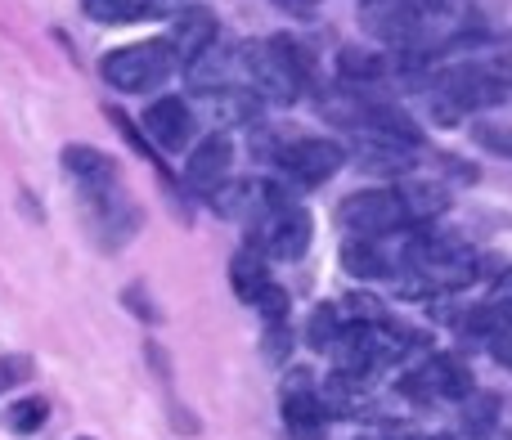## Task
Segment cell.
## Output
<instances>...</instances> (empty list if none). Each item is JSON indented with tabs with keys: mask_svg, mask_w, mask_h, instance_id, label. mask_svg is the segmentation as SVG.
<instances>
[{
	"mask_svg": "<svg viewBox=\"0 0 512 440\" xmlns=\"http://www.w3.org/2000/svg\"><path fill=\"white\" fill-rule=\"evenodd\" d=\"M239 72L243 86L256 99L270 104H297L315 86V54L297 36H270V41L239 45Z\"/></svg>",
	"mask_w": 512,
	"mask_h": 440,
	"instance_id": "cell-1",
	"label": "cell"
},
{
	"mask_svg": "<svg viewBox=\"0 0 512 440\" xmlns=\"http://www.w3.org/2000/svg\"><path fill=\"white\" fill-rule=\"evenodd\" d=\"M333 351H337V373L364 382V378L387 373L391 364L409 351V333L391 324L387 315L382 319H342V333H337Z\"/></svg>",
	"mask_w": 512,
	"mask_h": 440,
	"instance_id": "cell-2",
	"label": "cell"
},
{
	"mask_svg": "<svg viewBox=\"0 0 512 440\" xmlns=\"http://www.w3.org/2000/svg\"><path fill=\"white\" fill-rule=\"evenodd\" d=\"M243 229H248V247L261 261H297L310 247L315 220H310V212L301 203H292L283 189H274Z\"/></svg>",
	"mask_w": 512,
	"mask_h": 440,
	"instance_id": "cell-3",
	"label": "cell"
},
{
	"mask_svg": "<svg viewBox=\"0 0 512 440\" xmlns=\"http://www.w3.org/2000/svg\"><path fill=\"white\" fill-rule=\"evenodd\" d=\"M427 90H432V104H436V117H441V122L499 108L504 104V95H508V90L499 86L486 68H481V63H454V68H445Z\"/></svg>",
	"mask_w": 512,
	"mask_h": 440,
	"instance_id": "cell-4",
	"label": "cell"
},
{
	"mask_svg": "<svg viewBox=\"0 0 512 440\" xmlns=\"http://www.w3.org/2000/svg\"><path fill=\"white\" fill-rule=\"evenodd\" d=\"M104 81L122 95H144V90H158L162 81L176 72V54H171L167 41H135V45H122V50L104 54L99 63Z\"/></svg>",
	"mask_w": 512,
	"mask_h": 440,
	"instance_id": "cell-5",
	"label": "cell"
},
{
	"mask_svg": "<svg viewBox=\"0 0 512 440\" xmlns=\"http://www.w3.org/2000/svg\"><path fill=\"white\" fill-rule=\"evenodd\" d=\"M274 167L301 189H315L324 180H333L346 167V149L324 135H283V144L274 149Z\"/></svg>",
	"mask_w": 512,
	"mask_h": 440,
	"instance_id": "cell-6",
	"label": "cell"
},
{
	"mask_svg": "<svg viewBox=\"0 0 512 440\" xmlns=\"http://www.w3.org/2000/svg\"><path fill=\"white\" fill-rule=\"evenodd\" d=\"M81 203H86V216H90V229H95V238L108 247V252H117V247H126L135 234H140V203L131 198V189L117 180V185L108 189H95V194H81Z\"/></svg>",
	"mask_w": 512,
	"mask_h": 440,
	"instance_id": "cell-7",
	"label": "cell"
},
{
	"mask_svg": "<svg viewBox=\"0 0 512 440\" xmlns=\"http://www.w3.org/2000/svg\"><path fill=\"white\" fill-rule=\"evenodd\" d=\"M400 391L409 400H418V405H459L472 391V373L459 355H427L418 369L405 373Z\"/></svg>",
	"mask_w": 512,
	"mask_h": 440,
	"instance_id": "cell-8",
	"label": "cell"
},
{
	"mask_svg": "<svg viewBox=\"0 0 512 440\" xmlns=\"http://www.w3.org/2000/svg\"><path fill=\"white\" fill-rule=\"evenodd\" d=\"M337 225H342L351 238H387V234L409 229L405 212H400L396 189H360V194L342 198V207H337Z\"/></svg>",
	"mask_w": 512,
	"mask_h": 440,
	"instance_id": "cell-9",
	"label": "cell"
},
{
	"mask_svg": "<svg viewBox=\"0 0 512 440\" xmlns=\"http://www.w3.org/2000/svg\"><path fill=\"white\" fill-rule=\"evenodd\" d=\"M405 238L409 229L387 238H346L342 243V265L355 279H396L405 265Z\"/></svg>",
	"mask_w": 512,
	"mask_h": 440,
	"instance_id": "cell-10",
	"label": "cell"
},
{
	"mask_svg": "<svg viewBox=\"0 0 512 440\" xmlns=\"http://www.w3.org/2000/svg\"><path fill=\"white\" fill-rule=\"evenodd\" d=\"M328 409L319 400V391L310 387V373H292L288 387H283V427L292 440H319L328 432Z\"/></svg>",
	"mask_w": 512,
	"mask_h": 440,
	"instance_id": "cell-11",
	"label": "cell"
},
{
	"mask_svg": "<svg viewBox=\"0 0 512 440\" xmlns=\"http://www.w3.org/2000/svg\"><path fill=\"white\" fill-rule=\"evenodd\" d=\"M230 171H234V140L225 131H212L207 140H198L194 153H189L185 185L194 189V194L212 198L221 185H230Z\"/></svg>",
	"mask_w": 512,
	"mask_h": 440,
	"instance_id": "cell-12",
	"label": "cell"
},
{
	"mask_svg": "<svg viewBox=\"0 0 512 440\" xmlns=\"http://www.w3.org/2000/svg\"><path fill=\"white\" fill-rule=\"evenodd\" d=\"M144 135L162 153H180L189 144V135H194V104L180 95H162L158 104L144 108Z\"/></svg>",
	"mask_w": 512,
	"mask_h": 440,
	"instance_id": "cell-13",
	"label": "cell"
},
{
	"mask_svg": "<svg viewBox=\"0 0 512 440\" xmlns=\"http://www.w3.org/2000/svg\"><path fill=\"white\" fill-rule=\"evenodd\" d=\"M216 32H221V23H216V14L212 9H203V5H189V9H180L176 18H171V36H167V45H171V54H176L180 63H194L198 54H207L216 45Z\"/></svg>",
	"mask_w": 512,
	"mask_h": 440,
	"instance_id": "cell-14",
	"label": "cell"
},
{
	"mask_svg": "<svg viewBox=\"0 0 512 440\" xmlns=\"http://www.w3.org/2000/svg\"><path fill=\"white\" fill-rule=\"evenodd\" d=\"M396 198H400V212H405V225L409 229H427L436 216L450 207V189L441 185V180H400L396 185Z\"/></svg>",
	"mask_w": 512,
	"mask_h": 440,
	"instance_id": "cell-15",
	"label": "cell"
},
{
	"mask_svg": "<svg viewBox=\"0 0 512 440\" xmlns=\"http://www.w3.org/2000/svg\"><path fill=\"white\" fill-rule=\"evenodd\" d=\"M63 171H68V180L81 194H95V189H108L122 180L117 176V162L104 149H90V144H68L63 149Z\"/></svg>",
	"mask_w": 512,
	"mask_h": 440,
	"instance_id": "cell-16",
	"label": "cell"
},
{
	"mask_svg": "<svg viewBox=\"0 0 512 440\" xmlns=\"http://www.w3.org/2000/svg\"><path fill=\"white\" fill-rule=\"evenodd\" d=\"M198 104L212 113V126H239V122H252L261 113V99L252 95L248 86H216V90H198Z\"/></svg>",
	"mask_w": 512,
	"mask_h": 440,
	"instance_id": "cell-17",
	"label": "cell"
},
{
	"mask_svg": "<svg viewBox=\"0 0 512 440\" xmlns=\"http://www.w3.org/2000/svg\"><path fill=\"white\" fill-rule=\"evenodd\" d=\"M230 288H234V297H243L248 306H256V301L265 297V288H270V265H265L252 247H243L230 261Z\"/></svg>",
	"mask_w": 512,
	"mask_h": 440,
	"instance_id": "cell-18",
	"label": "cell"
},
{
	"mask_svg": "<svg viewBox=\"0 0 512 440\" xmlns=\"http://www.w3.org/2000/svg\"><path fill=\"white\" fill-rule=\"evenodd\" d=\"M81 9H86L95 23L104 27H117V23H140V18L149 14H162V0H81Z\"/></svg>",
	"mask_w": 512,
	"mask_h": 440,
	"instance_id": "cell-19",
	"label": "cell"
},
{
	"mask_svg": "<svg viewBox=\"0 0 512 440\" xmlns=\"http://www.w3.org/2000/svg\"><path fill=\"white\" fill-rule=\"evenodd\" d=\"M459 405H463V432H468L472 440H486L490 432H495L499 396H490V391H477V387H472L468 396L459 400Z\"/></svg>",
	"mask_w": 512,
	"mask_h": 440,
	"instance_id": "cell-20",
	"label": "cell"
},
{
	"mask_svg": "<svg viewBox=\"0 0 512 440\" xmlns=\"http://www.w3.org/2000/svg\"><path fill=\"white\" fill-rule=\"evenodd\" d=\"M45 418H50V405H45L41 396H27V400H18V405H9L5 423H9V432L32 436V432H41L45 427Z\"/></svg>",
	"mask_w": 512,
	"mask_h": 440,
	"instance_id": "cell-21",
	"label": "cell"
},
{
	"mask_svg": "<svg viewBox=\"0 0 512 440\" xmlns=\"http://www.w3.org/2000/svg\"><path fill=\"white\" fill-rule=\"evenodd\" d=\"M472 140H477L486 153H495V158H512V122L477 117V122H472Z\"/></svg>",
	"mask_w": 512,
	"mask_h": 440,
	"instance_id": "cell-22",
	"label": "cell"
},
{
	"mask_svg": "<svg viewBox=\"0 0 512 440\" xmlns=\"http://www.w3.org/2000/svg\"><path fill=\"white\" fill-rule=\"evenodd\" d=\"M337 333H342V310H337V306H319L315 319H310V328H306L310 346H315V351H333Z\"/></svg>",
	"mask_w": 512,
	"mask_h": 440,
	"instance_id": "cell-23",
	"label": "cell"
},
{
	"mask_svg": "<svg viewBox=\"0 0 512 440\" xmlns=\"http://www.w3.org/2000/svg\"><path fill=\"white\" fill-rule=\"evenodd\" d=\"M481 68H486L504 90H512V27L490 45V59H481Z\"/></svg>",
	"mask_w": 512,
	"mask_h": 440,
	"instance_id": "cell-24",
	"label": "cell"
},
{
	"mask_svg": "<svg viewBox=\"0 0 512 440\" xmlns=\"http://www.w3.org/2000/svg\"><path fill=\"white\" fill-rule=\"evenodd\" d=\"M256 306H261V319H265V328L270 324H288V297H283V288H265V297L256 301Z\"/></svg>",
	"mask_w": 512,
	"mask_h": 440,
	"instance_id": "cell-25",
	"label": "cell"
},
{
	"mask_svg": "<svg viewBox=\"0 0 512 440\" xmlns=\"http://www.w3.org/2000/svg\"><path fill=\"white\" fill-rule=\"evenodd\" d=\"M27 373H32V360H23V355H0V396H5L9 387H18V382H27Z\"/></svg>",
	"mask_w": 512,
	"mask_h": 440,
	"instance_id": "cell-26",
	"label": "cell"
},
{
	"mask_svg": "<svg viewBox=\"0 0 512 440\" xmlns=\"http://www.w3.org/2000/svg\"><path fill=\"white\" fill-rule=\"evenodd\" d=\"M288 351H292L288 324H270V328H265V355H270V360H283Z\"/></svg>",
	"mask_w": 512,
	"mask_h": 440,
	"instance_id": "cell-27",
	"label": "cell"
},
{
	"mask_svg": "<svg viewBox=\"0 0 512 440\" xmlns=\"http://www.w3.org/2000/svg\"><path fill=\"white\" fill-rule=\"evenodd\" d=\"M270 5H279L283 14H292V18H306V14H315L324 0H270Z\"/></svg>",
	"mask_w": 512,
	"mask_h": 440,
	"instance_id": "cell-28",
	"label": "cell"
},
{
	"mask_svg": "<svg viewBox=\"0 0 512 440\" xmlns=\"http://www.w3.org/2000/svg\"><path fill=\"white\" fill-rule=\"evenodd\" d=\"M432 440H454V436H432Z\"/></svg>",
	"mask_w": 512,
	"mask_h": 440,
	"instance_id": "cell-29",
	"label": "cell"
}]
</instances>
